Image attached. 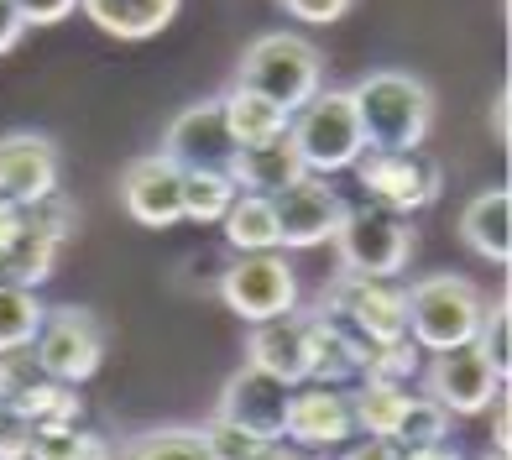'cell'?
Returning <instances> with one entry per match:
<instances>
[{"mask_svg":"<svg viewBox=\"0 0 512 460\" xmlns=\"http://www.w3.org/2000/svg\"><path fill=\"white\" fill-rule=\"evenodd\" d=\"M58 173H63V157L42 131L0 136V199L37 204V199L58 194Z\"/></svg>","mask_w":512,"mask_h":460,"instance_id":"2e32d148","label":"cell"},{"mask_svg":"<svg viewBox=\"0 0 512 460\" xmlns=\"http://www.w3.org/2000/svg\"><path fill=\"white\" fill-rule=\"evenodd\" d=\"M220 110H225V126L236 136V147L277 142V136H288V126H293V115L283 105H272V100L256 95V89H241V84H230L220 95Z\"/></svg>","mask_w":512,"mask_h":460,"instance_id":"7402d4cb","label":"cell"},{"mask_svg":"<svg viewBox=\"0 0 512 460\" xmlns=\"http://www.w3.org/2000/svg\"><path fill=\"white\" fill-rule=\"evenodd\" d=\"M471 345H476V356L492 366L502 382L512 377V309H507V298L486 304V319H481V330H476Z\"/></svg>","mask_w":512,"mask_h":460,"instance_id":"1f68e13d","label":"cell"},{"mask_svg":"<svg viewBox=\"0 0 512 460\" xmlns=\"http://www.w3.org/2000/svg\"><path fill=\"white\" fill-rule=\"evenodd\" d=\"M42 377H48V372L37 366L32 345H27V351H6V356H0V403H21Z\"/></svg>","mask_w":512,"mask_h":460,"instance_id":"e575fe53","label":"cell"},{"mask_svg":"<svg viewBox=\"0 0 512 460\" xmlns=\"http://www.w3.org/2000/svg\"><path fill=\"white\" fill-rule=\"evenodd\" d=\"M178 173H230L236 168V136L225 126V110L220 95L215 100H199L189 110H178L168 131H162V147H157Z\"/></svg>","mask_w":512,"mask_h":460,"instance_id":"30bf717a","label":"cell"},{"mask_svg":"<svg viewBox=\"0 0 512 460\" xmlns=\"http://www.w3.org/2000/svg\"><path fill=\"white\" fill-rule=\"evenodd\" d=\"M27 220H32L37 230H48L53 241H68V236L79 230V204L63 199V194H48V199L27 204Z\"/></svg>","mask_w":512,"mask_h":460,"instance_id":"d590c367","label":"cell"},{"mask_svg":"<svg viewBox=\"0 0 512 460\" xmlns=\"http://www.w3.org/2000/svg\"><path fill=\"white\" fill-rule=\"evenodd\" d=\"M74 6L79 0H16V11H21L27 27H53V21H63Z\"/></svg>","mask_w":512,"mask_h":460,"instance_id":"f35d334b","label":"cell"},{"mask_svg":"<svg viewBox=\"0 0 512 460\" xmlns=\"http://www.w3.org/2000/svg\"><path fill=\"white\" fill-rule=\"evenodd\" d=\"M256 460H314V455H304V450H293L288 440H272L262 455H256Z\"/></svg>","mask_w":512,"mask_h":460,"instance_id":"ee69618b","label":"cell"},{"mask_svg":"<svg viewBox=\"0 0 512 460\" xmlns=\"http://www.w3.org/2000/svg\"><path fill=\"white\" fill-rule=\"evenodd\" d=\"M16 413H27V419L37 429H63V424H79L84 419V398H79V387H68V382H53V377H42L37 387L21 403H11Z\"/></svg>","mask_w":512,"mask_h":460,"instance_id":"83f0119b","label":"cell"},{"mask_svg":"<svg viewBox=\"0 0 512 460\" xmlns=\"http://www.w3.org/2000/svg\"><path fill=\"white\" fill-rule=\"evenodd\" d=\"M225 246L246 257V251H277V220H272V199L262 194H236V204L220 220Z\"/></svg>","mask_w":512,"mask_h":460,"instance_id":"cb8c5ba5","label":"cell"},{"mask_svg":"<svg viewBox=\"0 0 512 460\" xmlns=\"http://www.w3.org/2000/svg\"><path fill=\"white\" fill-rule=\"evenodd\" d=\"M121 204L136 225L173 230L183 220V173L162 152H142L121 168Z\"/></svg>","mask_w":512,"mask_h":460,"instance_id":"9a60e30c","label":"cell"},{"mask_svg":"<svg viewBox=\"0 0 512 460\" xmlns=\"http://www.w3.org/2000/svg\"><path fill=\"white\" fill-rule=\"evenodd\" d=\"M115 460H209L199 429H183V424H162L136 434L126 450H115Z\"/></svg>","mask_w":512,"mask_h":460,"instance_id":"4dcf8cb0","label":"cell"},{"mask_svg":"<svg viewBox=\"0 0 512 460\" xmlns=\"http://www.w3.org/2000/svg\"><path fill=\"white\" fill-rule=\"evenodd\" d=\"M460 241L471 246L481 262L507 267V257H512V194L502 189V183L497 189H481L460 210Z\"/></svg>","mask_w":512,"mask_h":460,"instance_id":"d6986e66","label":"cell"},{"mask_svg":"<svg viewBox=\"0 0 512 460\" xmlns=\"http://www.w3.org/2000/svg\"><path fill=\"white\" fill-rule=\"evenodd\" d=\"M236 84L241 89H256L262 100L283 105L288 115L298 105H309L324 84V53L304 32H267L256 37L251 48L241 53V68H236Z\"/></svg>","mask_w":512,"mask_h":460,"instance_id":"3957f363","label":"cell"},{"mask_svg":"<svg viewBox=\"0 0 512 460\" xmlns=\"http://www.w3.org/2000/svg\"><path fill=\"white\" fill-rule=\"evenodd\" d=\"M58 251H63V241H53L48 230H37L27 220V225H21V236L0 251V278L21 283V288H42L53 278V267H58Z\"/></svg>","mask_w":512,"mask_h":460,"instance_id":"603a6c76","label":"cell"},{"mask_svg":"<svg viewBox=\"0 0 512 460\" xmlns=\"http://www.w3.org/2000/svg\"><path fill=\"white\" fill-rule=\"evenodd\" d=\"M450 413L439 408L434 398H408V408H403V419H398V429H392V445H398V455H408V450H429V445H450Z\"/></svg>","mask_w":512,"mask_h":460,"instance_id":"4316f807","label":"cell"},{"mask_svg":"<svg viewBox=\"0 0 512 460\" xmlns=\"http://www.w3.org/2000/svg\"><path fill=\"white\" fill-rule=\"evenodd\" d=\"M356 121L366 152H398V147H424V136L434 126V95L424 79L398 74V68H377L356 89Z\"/></svg>","mask_w":512,"mask_h":460,"instance_id":"6da1fadb","label":"cell"},{"mask_svg":"<svg viewBox=\"0 0 512 460\" xmlns=\"http://www.w3.org/2000/svg\"><path fill=\"white\" fill-rule=\"evenodd\" d=\"M408 387H392V382H366L351 393V419H356V434L366 440H392V429H398L403 408H408Z\"/></svg>","mask_w":512,"mask_h":460,"instance_id":"d4e9b609","label":"cell"},{"mask_svg":"<svg viewBox=\"0 0 512 460\" xmlns=\"http://www.w3.org/2000/svg\"><path fill=\"white\" fill-rule=\"evenodd\" d=\"M481 460H512V455H502V450H486Z\"/></svg>","mask_w":512,"mask_h":460,"instance_id":"7dc6e473","label":"cell"},{"mask_svg":"<svg viewBox=\"0 0 512 460\" xmlns=\"http://www.w3.org/2000/svg\"><path fill=\"white\" fill-rule=\"evenodd\" d=\"M288 398L293 387H283L277 377L256 372V366H236V372L225 377L220 398H215V419L236 424L256 440H283V424H288Z\"/></svg>","mask_w":512,"mask_h":460,"instance_id":"5bb4252c","label":"cell"},{"mask_svg":"<svg viewBox=\"0 0 512 460\" xmlns=\"http://www.w3.org/2000/svg\"><path fill=\"white\" fill-rule=\"evenodd\" d=\"M32 460H115V445L95 429L63 424V429H37L32 434Z\"/></svg>","mask_w":512,"mask_h":460,"instance_id":"f546056e","label":"cell"},{"mask_svg":"<svg viewBox=\"0 0 512 460\" xmlns=\"http://www.w3.org/2000/svg\"><path fill=\"white\" fill-rule=\"evenodd\" d=\"M492 121H497V136L507 142V89H502V95H497V105H492Z\"/></svg>","mask_w":512,"mask_h":460,"instance_id":"bcb514c9","label":"cell"},{"mask_svg":"<svg viewBox=\"0 0 512 460\" xmlns=\"http://www.w3.org/2000/svg\"><path fill=\"white\" fill-rule=\"evenodd\" d=\"M403 460H465L455 445H429V450H408Z\"/></svg>","mask_w":512,"mask_h":460,"instance_id":"f6af8a7d","label":"cell"},{"mask_svg":"<svg viewBox=\"0 0 512 460\" xmlns=\"http://www.w3.org/2000/svg\"><path fill=\"white\" fill-rule=\"evenodd\" d=\"M21 32H27V21H21L16 0H0V58H6L16 42H21Z\"/></svg>","mask_w":512,"mask_h":460,"instance_id":"60d3db41","label":"cell"},{"mask_svg":"<svg viewBox=\"0 0 512 460\" xmlns=\"http://www.w3.org/2000/svg\"><path fill=\"white\" fill-rule=\"evenodd\" d=\"M283 440L304 455H330L345 440H356V419H351V393L345 387H319L304 382L293 387L288 398V424H283Z\"/></svg>","mask_w":512,"mask_h":460,"instance_id":"4fadbf2b","label":"cell"},{"mask_svg":"<svg viewBox=\"0 0 512 460\" xmlns=\"http://www.w3.org/2000/svg\"><path fill=\"white\" fill-rule=\"evenodd\" d=\"M345 204L335 194L330 178L319 173H304L293 189L272 194V220H277V251H309V246H324L335 241V230L345 220Z\"/></svg>","mask_w":512,"mask_h":460,"instance_id":"8fae6325","label":"cell"},{"mask_svg":"<svg viewBox=\"0 0 512 460\" xmlns=\"http://www.w3.org/2000/svg\"><path fill=\"white\" fill-rule=\"evenodd\" d=\"M486 319V293L460 272H429L408 283V340L424 356L471 345Z\"/></svg>","mask_w":512,"mask_h":460,"instance_id":"7a4b0ae2","label":"cell"},{"mask_svg":"<svg viewBox=\"0 0 512 460\" xmlns=\"http://www.w3.org/2000/svg\"><path fill=\"white\" fill-rule=\"evenodd\" d=\"M304 356H309V382L345 387V382H361L366 377L371 345L351 325H340V319L309 309L304 314Z\"/></svg>","mask_w":512,"mask_h":460,"instance_id":"e0dca14e","label":"cell"},{"mask_svg":"<svg viewBox=\"0 0 512 460\" xmlns=\"http://www.w3.org/2000/svg\"><path fill=\"white\" fill-rule=\"evenodd\" d=\"M220 304L241 314L246 325L293 314L298 309V272L283 251H246L220 272Z\"/></svg>","mask_w":512,"mask_h":460,"instance_id":"52a82bcc","label":"cell"},{"mask_svg":"<svg viewBox=\"0 0 512 460\" xmlns=\"http://www.w3.org/2000/svg\"><path fill=\"white\" fill-rule=\"evenodd\" d=\"M356 178L371 204L382 210H398V215H413V210H429L445 189L439 178V163L424 152V147H398V152H361L356 157Z\"/></svg>","mask_w":512,"mask_h":460,"instance_id":"9c48e42d","label":"cell"},{"mask_svg":"<svg viewBox=\"0 0 512 460\" xmlns=\"http://www.w3.org/2000/svg\"><path fill=\"white\" fill-rule=\"evenodd\" d=\"M492 450L512 455V408H507V393L492 403Z\"/></svg>","mask_w":512,"mask_h":460,"instance_id":"7bdbcfd3","label":"cell"},{"mask_svg":"<svg viewBox=\"0 0 512 460\" xmlns=\"http://www.w3.org/2000/svg\"><path fill=\"white\" fill-rule=\"evenodd\" d=\"M42 319H48V304L37 298V288H21V283L0 278V356L27 351L42 330Z\"/></svg>","mask_w":512,"mask_h":460,"instance_id":"484cf974","label":"cell"},{"mask_svg":"<svg viewBox=\"0 0 512 460\" xmlns=\"http://www.w3.org/2000/svg\"><path fill=\"white\" fill-rule=\"evenodd\" d=\"M246 366L277 377L283 387H304L309 382V356H304V314H277L251 325L246 335Z\"/></svg>","mask_w":512,"mask_h":460,"instance_id":"ac0fdd59","label":"cell"},{"mask_svg":"<svg viewBox=\"0 0 512 460\" xmlns=\"http://www.w3.org/2000/svg\"><path fill=\"white\" fill-rule=\"evenodd\" d=\"M32 434H37V424L27 413L0 403V460H32Z\"/></svg>","mask_w":512,"mask_h":460,"instance_id":"8d00e7d4","label":"cell"},{"mask_svg":"<svg viewBox=\"0 0 512 460\" xmlns=\"http://www.w3.org/2000/svg\"><path fill=\"white\" fill-rule=\"evenodd\" d=\"M351 6L356 0H283V11L293 21H309V27H330V21H340Z\"/></svg>","mask_w":512,"mask_h":460,"instance_id":"74e56055","label":"cell"},{"mask_svg":"<svg viewBox=\"0 0 512 460\" xmlns=\"http://www.w3.org/2000/svg\"><path fill=\"white\" fill-rule=\"evenodd\" d=\"M236 178L230 173H183V220L194 225H220L225 210L236 204Z\"/></svg>","mask_w":512,"mask_h":460,"instance_id":"f1b7e54d","label":"cell"},{"mask_svg":"<svg viewBox=\"0 0 512 460\" xmlns=\"http://www.w3.org/2000/svg\"><path fill=\"white\" fill-rule=\"evenodd\" d=\"M21 225H27V204H16V199H0V251H6V246L21 236Z\"/></svg>","mask_w":512,"mask_h":460,"instance_id":"b9f144b4","label":"cell"},{"mask_svg":"<svg viewBox=\"0 0 512 460\" xmlns=\"http://www.w3.org/2000/svg\"><path fill=\"white\" fill-rule=\"evenodd\" d=\"M335 460H403V455H398L392 440H366V434H361V440H345Z\"/></svg>","mask_w":512,"mask_h":460,"instance_id":"ab89813d","label":"cell"},{"mask_svg":"<svg viewBox=\"0 0 512 460\" xmlns=\"http://www.w3.org/2000/svg\"><path fill=\"white\" fill-rule=\"evenodd\" d=\"M183 0H79V11L95 21L100 32L121 42H147L178 16Z\"/></svg>","mask_w":512,"mask_h":460,"instance_id":"44dd1931","label":"cell"},{"mask_svg":"<svg viewBox=\"0 0 512 460\" xmlns=\"http://www.w3.org/2000/svg\"><path fill=\"white\" fill-rule=\"evenodd\" d=\"M288 142L298 147L304 168L319 178H335L345 168H356V157L366 152L361 142V121H356V100L351 89H319L309 105L293 110Z\"/></svg>","mask_w":512,"mask_h":460,"instance_id":"277c9868","label":"cell"},{"mask_svg":"<svg viewBox=\"0 0 512 460\" xmlns=\"http://www.w3.org/2000/svg\"><path fill=\"white\" fill-rule=\"evenodd\" d=\"M319 314L351 325L371 351L408 335V288L398 278H356V272H335L319 293Z\"/></svg>","mask_w":512,"mask_h":460,"instance_id":"5b68a950","label":"cell"},{"mask_svg":"<svg viewBox=\"0 0 512 460\" xmlns=\"http://www.w3.org/2000/svg\"><path fill=\"white\" fill-rule=\"evenodd\" d=\"M418 377H424V398H434L450 419H476L507 393V382L476 356V345H455V351L429 356Z\"/></svg>","mask_w":512,"mask_h":460,"instance_id":"7c38bea8","label":"cell"},{"mask_svg":"<svg viewBox=\"0 0 512 460\" xmlns=\"http://www.w3.org/2000/svg\"><path fill=\"white\" fill-rule=\"evenodd\" d=\"M199 440H204V455L209 460H256V455L267 450V440H256V434L225 424V419H209L199 429Z\"/></svg>","mask_w":512,"mask_h":460,"instance_id":"836d02e7","label":"cell"},{"mask_svg":"<svg viewBox=\"0 0 512 460\" xmlns=\"http://www.w3.org/2000/svg\"><path fill=\"white\" fill-rule=\"evenodd\" d=\"M418 372H424V351L403 335V340H392V345H377L366 361V382H392V387H413Z\"/></svg>","mask_w":512,"mask_h":460,"instance_id":"d6a6232c","label":"cell"},{"mask_svg":"<svg viewBox=\"0 0 512 460\" xmlns=\"http://www.w3.org/2000/svg\"><path fill=\"white\" fill-rule=\"evenodd\" d=\"M304 157H298V147L288 142V136H277V142H262V147H241L236 152V168H230V178H236L241 194H283L293 189L298 178H304Z\"/></svg>","mask_w":512,"mask_h":460,"instance_id":"ffe728a7","label":"cell"},{"mask_svg":"<svg viewBox=\"0 0 512 460\" xmlns=\"http://www.w3.org/2000/svg\"><path fill=\"white\" fill-rule=\"evenodd\" d=\"M32 356L53 382L84 387L89 377H100V366H105V325L79 304L48 309V319H42V330L32 340Z\"/></svg>","mask_w":512,"mask_h":460,"instance_id":"ba28073f","label":"cell"},{"mask_svg":"<svg viewBox=\"0 0 512 460\" xmlns=\"http://www.w3.org/2000/svg\"><path fill=\"white\" fill-rule=\"evenodd\" d=\"M335 257H340V272H356V278H403V267L413 257V225L408 215L382 210V204L345 210L335 230Z\"/></svg>","mask_w":512,"mask_h":460,"instance_id":"8992f818","label":"cell"}]
</instances>
